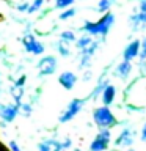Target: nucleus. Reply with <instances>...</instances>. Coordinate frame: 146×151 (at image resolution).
Masks as SVG:
<instances>
[{
  "instance_id": "1",
  "label": "nucleus",
  "mask_w": 146,
  "mask_h": 151,
  "mask_svg": "<svg viewBox=\"0 0 146 151\" xmlns=\"http://www.w3.org/2000/svg\"><path fill=\"white\" fill-rule=\"evenodd\" d=\"M113 24H115V14L105 13L101 19H97L96 22L87 21L80 30L85 32L89 36H107V33L112 30Z\"/></svg>"
},
{
  "instance_id": "2",
  "label": "nucleus",
  "mask_w": 146,
  "mask_h": 151,
  "mask_svg": "<svg viewBox=\"0 0 146 151\" xmlns=\"http://www.w3.org/2000/svg\"><path fill=\"white\" fill-rule=\"evenodd\" d=\"M93 121L99 129H112L116 124V116L108 106H101L93 110Z\"/></svg>"
},
{
  "instance_id": "3",
  "label": "nucleus",
  "mask_w": 146,
  "mask_h": 151,
  "mask_svg": "<svg viewBox=\"0 0 146 151\" xmlns=\"http://www.w3.org/2000/svg\"><path fill=\"white\" fill-rule=\"evenodd\" d=\"M21 41H22V44H24V49H25V52H28V54H31V55H44V52H46V47L44 44L39 41V40H36L35 35H31V33H25L22 38H21Z\"/></svg>"
},
{
  "instance_id": "4",
  "label": "nucleus",
  "mask_w": 146,
  "mask_h": 151,
  "mask_svg": "<svg viewBox=\"0 0 146 151\" xmlns=\"http://www.w3.org/2000/svg\"><path fill=\"white\" fill-rule=\"evenodd\" d=\"M83 104H85V99L74 98L72 101L68 104V107H66L64 110L61 112V115L58 116V121H60V123H68V121L72 120V118H75V116L80 113V110H82Z\"/></svg>"
},
{
  "instance_id": "5",
  "label": "nucleus",
  "mask_w": 146,
  "mask_h": 151,
  "mask_svg": "<svg viewBox=\"0 0 146 151\" xmlns=\"http://www.w3.org/2000/svg\"><path fill=\"white\" fill-rule=\"evenodd\" d=\"M57 66H58V63H57V58L54 55H44V57H41L39 61H38L36 71H38V74H39V77H46V76H50V74L55 73Z\"/></svg>"
},
{
  "instance_id": "6",
  "label": "nucleus",
  "mask_w": 146,
  "mask_h": 151,
  "mask_svg": "<svg viewBox=\"0 0 146 151\" xmlns=\"http://www.w3.org/2000/svg\"><path fill=\"white\" fill-rule=\"evenodd\" d=\"M19 116V106L16 102L0 104V120L3 123H13Z\"/></svg>"
},
{
  "instance_id": "7",
  "label": "nucleus",
  "mask_w": 146,
  "mask_h": 151,
  "mask_svg": "<svg viewBox=\"0 0 146 151\" xmlns=\"http://www.w3.org/2000/svg\"><path fill=\"white\" fill-rule=\"evenodd\" d=\"M77 82H79V76L75 73H72V71H63V73L58 76V83L64 90H68V91H71Z\"/></svg>"
},
{
  "instance_id": "8",
  "label": "nucleus",
  "mask_w": 146,
  "mask_h": 151,
  "mask_svg": "<svg viewBox=\"0 0 146 151\" xmlns=\"http://www.w3.org/2000/svg\"><path fill=\"white\" fill-rule=\"evenodd\" d=\"M140 47H141V41L140 40L130 41L129 44L124 47V50H122V60L132 61L134 58H137V57L140 55Z\"/></svg>"
},
{
  "instance_id": "9",
  "label": "nucleus",
  "mask_w": 146,
  "mask_h": 151,
  "mask_svg": "<svg viewBox=\"0 0 146 151\" xmlns=\"http://www.w3.org/2000/svg\"><path fill=\"white\" fill-rule=\"evenodd\" d=\"M132 143H134V137H132L130 127H124V129L120 132V135L116 137L115 146H124V148H130Z\"/></svg>"
},
{
  "instance_id": "10",
  "label": "nucleus",
  "mask_w": 146,
  "mask_h": 151,
  "mask_svg": "<svg viewBox=\"0 0 146 151\" xmlns=\"http://www.w3.org/2000/svg\"><path fill=\"white\" fill-rule=\"evenodd\" d=\"M115 98H116V88H115V85L108 83L107 87L102 90V93H101V101H102L104 106H112V104L115 102Z\"/></svg>"
},
{
  "instance_id": "11",
  "label": "nucleus",
  "mask_w": 146,
  "mask_h": 151,
  "mask_svg": "<svg viewBox=\"0 0 146 151\" xmlns=\"http://www.w3.org/2000/svg\"><path fill=\"white\" fill-rule=\"evenodd\" d=\"M132 69H134V66H132L130 61L122 60L121 63H118L116 69H115V74H116V77H120V79H122V80H126V79L132 74Z\"/></svg>"
},
{
  "instance_id": "12",
  "label": "nucleus",
  "mask_w": 146,
  "mask_h": 151,
  "mask_svg": "<svg viewBox=\"0 0 146 151\" xmlns=\"http://www.w3.org/2000/svg\"><path fill=\"white\" fill-rule=\"evenodd\" d=\"M130 25H132V30H138V28L145 27L146 25V13H134L130 16Z\"/></svg>"
},
{
  "instance_id": "13",
  "label": "nucleus",
  "mask_w": 146,
  "mask_h": 151,
  "mask_svg": "<svg viewBox=\"0 0 146 151\" xmlns=\"http://www.w3.org/2000/svg\"><path fill=\"white\" fill-rule=\"evenodd\" d=\"M93 41H94L93 38L85 33V35H82L80 38H77V40H75V47H77L79 50H83V49H87L88 46H91Z\"/></svg>"
},
{
  "instance_id": "14",
  "label": "nucleus",
  "mask_w": 146,
  "mask_h": 151,
  "mask_svg": "<svg viewBox=\"0 0 146 151\" xmlns=\"http://www.w3.org/2000/svg\"><path fill=\"white\" fill-rule=\"evenodd\" d=\"M9 93L13 94L14 98V102L16 104H21L22 102V98H24V93H25V90H24V87H17V85H11V88H9Z\"/></svg>"
},
{
  "instance_id": "15",
  "label": "nucleus",
  "mask_w": 146,
  "mask_h": 151,
  "mask_svg": "<svg viewBox=\"0 0 146 151\" xmlns=\"http://www.w3.org/2000/svg\"><path fill=\"white\" fill-rule=\"evenodd\" d=\"M108 143H105V142L99 140L97 137H94L93 142L89 143V151H107L108 150Z\"/></svg>"
},
{
  "instance_id": "16",
  "label": "nucleus",
  "mask_w": 146,
  "mask_h": 151,
  "mask_svg": "<svg viewBox=\"0 0 146 151\" xmlns=\"http://www.w3.org/2000/svg\"><path fill=\"white\" fill-rule=\"evenodd\" d=\"M77 40V36H75V33L72 30H64L60 33V41L64 42V44H69V42H75Z\"/></svg>"
},
{
  "instance_id": "17",
  "label": "nucleus",
  "mask_w": 146,
  "mask_h": 151,
  "mask_svg": "<svg viewBox=\"0 0 146 151\" xmlns=\"http://www.w3.org/2000/svg\"><path fill=\"white\" fill-rule=\"evenodd\" d=\"M108 83H110V82H108L107 79H104V77H101V79H99V82H97V85H96V87H94V90H93V93H91V96H93V98H97V96H101L102 90L105 88V87H107Z\"/></svg>"
},
{
  "instance_id": "18",
  "label": "nucleus",
  "mask_w": 146,
  "mask_h": 151,
  "mask_svg": "<svg viewBox=\"0 0 146 151\" xmlns=\"http://www.w3.org/2000/svg\"><path fill=\"white\" fill-rule=\"evenodd\" d=\"M19 106V115H22V116H30L31 115V112H33V107H31V104L30 102H21V104H17Z\"/></svg>"
},
{
  "instance_id": "19",
  "label": "nucleus",
  "mask_w": 146,
  "mask_h": 151,
  "mask_svg": "<svg viewBox=\"0 0 146 151\" xmlns=\"http://www.w3.org/2000/svg\"><path fill=\"white\" fill-rule=\"evenodd\" d=\"M96 137L99 140L105 142V143L110 145L112 143V131L110 129H99V132L96 134Z\"/></svg>"
},
{
  "instance_id": "20",
  "label": "nucleus",
  "mask_w": 146,
  "mask_h": 151,
  "mask_svg": "<svg viewBox=\"0 0 146 151\" xmlns=\"http://www.w3.org/2000/svg\"><path fill=\"white\" fill-rule=\"evenodd\" d=\"M42 5H44V0H33L30 3V6H28V11L27 14H35L36 11H39L42 8Z\"/></svg>"
},
{
  "instance_id": "21",
  "label": "nucleus",
  "mask_w": 146,
  "mask_h": 151,
  "mask_svg": "<svg viewBox=\"0 0 146 151\" xmlns=\"http://www.w3.org/2000/svg\"><path fill=\"white\" fill-rule=\"evenodd\" d=\"M75 13H77V9L69 6V8L63 9V13H61L58 17L61 19V21H68V19H71V17H74V16H75Z\"/></svg>"
},
{
  "instance_id": "22",
  "label": "nucleus",
  "mask_w": 146,
  "mask_h": 151,
  "mask_svg": "<svg viewBox=\"0 0 146 151\" xmlns=\"http://www.w3.org/2000/svg\"><path fill=\"white\" fill-rule=\"evenodd\" d=\"M110 6H112L110 0H97V9H99V13H108Z\"/></svg>"
},
{
  "instance_id": "23",
  "label": "nucleus",
  "mask_w": 146,
  "mask_h": 151,
  "mask_svg": "<svg viewBox=\"0 0 146 151\" xmlns=\"http://www.w3.org/2000/svg\"><path fill=\"white\" fill-rule=\"evenodd\" d=\"M57 49H58V54L61 55V57H69L71 55V50H69V47L64 44V42H58V44H57Z\"/></svg>"
},
{
  "instance_id": "24",
  "label": "nucleus",
  "mask_w": 146,
  "mask_h": 151,
  "mask_svg": "<svg viewBox=\"0 0 146 151\" xmlns=\"http://www.w3.org/2000/svg\"><path fill=\"white\" fill-rule=\"evenodd\" d=\"M75 0H55V8H60V9H66L72 5Z\"/></svg>"
},
{
  "instance_id": "25",
  "label": "nucleus",
  "mask_w": 146,
  "mask_h": 151,
  "mask_svg": "<svg viewBox=\"0 0 146 151\" xmlns=\"http://www.w3.org/2000/svg\"><path fill=\"white\" fill-rule=\"evenodd\" d=\"M91 58L93 57H88V55H80V68L85 69V68H88L89 65H91Z\"/></svg>"
},
{
  "instance_id": "26",
  "label": "nucleus",
  "mask_w": 146,
  "mask_h": 151,
  "mask_svg": "<svg viewBox=\"0 0 146 151\" xmlns=\"http://www.w3.org/2000/svg\"><path fill=\"white\" fill-rule=\"evenodd\" d=\"M38 151H52V148H50V145L47 143V140H42L38 143Z\"/></svg>"
},
{
  "instance_id": "27",
  "label": "nucleus",
  "mask_w": 146,
  "mask_h": 151,
  "mask_svg": "<svg viewBox=\"0 0 146 151\" xmlns=\"http://www.w3.org/2000/svg\"><path fill=\"white\" fill-rule=\"evenodd\" d=\"M140 58L141 60H146V36L143 38V41H141V47H140Z\"/></svg>"
},
{
  "instance_id": "28",
  "label": "nucleus",
  "mask_w": 146,
  "mask_h": 151,
  "mask_svg": "<svg viewBox=\"0 0 146 151\" xmlns=\"http://www.w3.org/2000/svg\"><path fill=\"white\" fill-rule=\"evenodd\" d=\"M28 6H30V2H24V3L16 5V9H17L19 13H27L28 11Z\"/></svg>"
},
{
  "instance_id": "29",
  "label": "nucleus",
  "mask_w": 146,
  "mask_h": 151,
  "mask_svg": "<svg viewBox=\"0 0 146 151\" xmlns=\"http://www.w3.org/2000/svg\"><path fill=\"white\" fill-rule=\"evenodd\" d=\"M8 148H9V151H22V148L19 146V143L16 140H9L8 142Z\"/></svg>"
},
{
  "instance_id": "30",
  "label": "nucleus",
  "mask_w": 146,
  "mask_h": 151,
  "mask_svg": "<svg viewBox=\"0 0 146 151\" xmlns=\"http://www.w3.org/2000/svg\"><path fill=\"white\" fill-rule=\"evenodd\" d=\"M60 145H61V148H64V150H69L71 146H72V142H71V139H69V137H66V139L60 140Z\"/></svg>"
},
{
  "instance_id": "31",
  "label": "nucleus",
  "mask_w": 146,
  "mask_h": 151,
  "mask_svg": "<svg viewBox=\"0 0 146 151\" xmlns=\"http://www.w3.org/2000/svg\"><path fill=\"white\" fill-rule=\"evenodd\" d=\"M25 82H27V76L22 74L19 79L14 80V85H17V87H24V85H25Z\"/></svg>"
},
{
  "instance_id": "32",
  "label": "nucleus",
  "mask_w": 146,
  "mask_h": 151,
  "mask_svg": "<svg viewBox=\"0 0 146 151\" xmlns=\"http://www.w3.org/2000/svg\"><path fill=\"white\" fill-rule=\"evenodd\" d=\"M140 140L145 142L146 143V123L143 124V127H141V134H140Z\"/></svg>"
},
{
  "instance_id": "33",
  "label": "nucleus",
  "mask_w": 146,
  "mask_h": 151,
  "mask_svg": "<svg viewBox=\"0 0 146 151\" xmlns=\"http://www.w3.org/2000/svg\"><path fill=\"white\" fill-rule=\"evenodd\" d=\"M138 8L141 13H146V0H140L138 2Z\"/></svg>"
},
{
  "instance_id": "34",
  "label": "nucleus",
  "mask_w": 146,
  "mask_h": 151,
  "mask_svg": "<svg viewBox=\"0 0 146 151\" xmlns=\"http://www.w3.org/2000/svg\"><path fill=\"white\" fill-rule=\"evenodd\" d=\"M83 79H85V80H89V79H91V74H89V73H88V74H85V77H83Z\"/></svg>"
},
{
  "instance_id": "35",
  "label": "nucleus",
  "mask_w": 146,
  "mask_h": 151,
  "mask_svg": "<svg viewBox=\"0 0 146 151\" xmlns=\"http://www.w3.org/2000/svg\"><path fill=\"white\" fill-rule=\"evenodd\" d=\"M74 151H82V150H80V148H75V150H74Z\"/></svg>"
},
{
  "instance_id": "36",
  "label": "nucleus",
  "mask_w": 146,
  "mask_h": 151,
  "mask_svg": "<svg viewBox=\"0 0 146 151\" xmlns=\"http://www.w3.org/2000/svg\"><path fill=\"white\" fill-rule=\"evenodd\" d=\"M127 151H135V150H132V148H129V150H127Z\"/></svg>"
},
{
  "instance_id": "37",
  "label": "nucleus",
  "mask_w": 146,
  "mask_h": 151,
  "mask_svg": "<svg viewBox=\"0 0 146 151\" xmlns=\"http://www.w3.org/2000/svg\"><path fill=\"white\" fill-rule=\"evenodd\" d=\"M110 2H112V3H113V2H115V0H110Z\"/></svg>"
},
{
  "instance_id": "38",
  "label": "nucleus",
  "mask_w": 146,
  "mask_h": 151,
  "mask_svg": "<svg viewBox=\"0 0 146 151\" xmlns=\"http://www.w3.org/2000/svg\"><path fill=\"white\" fill-rule=\"evenodd\" d=\"M113 151H118V150H113Z\"/></svg>"
},
{
  "instance_id": "39",
  "label": "nucleus",
  "mask_w": 146,
  "mask_h": 151,
  "mask_svg": "<svg viewBox=\"0 0 146 151\" xmlns=\"http://www.w3.org/2000/svg\"><path fill=\"white\" fill-rule=\"evenodd\" d=\"M0 94H2V91H0Z\"/></svg>"
}]
</instances>
